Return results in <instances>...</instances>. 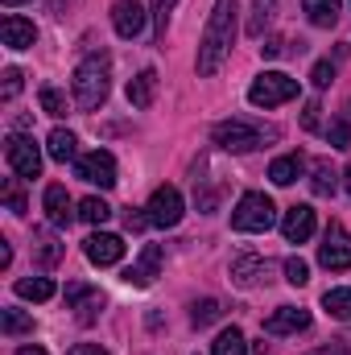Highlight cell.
<instances>
[{
  "instance_id": "6da1fadb",
  "label": "cell",
  "mask_w": 351,
  "mask_h": 355,
  "mask_svg": "<svg viewBox=\"0 0 351 355\" xmlns=\"http://www.w3.org/2000/svg\"><path fill=\"white\" fill-rule=\"evenodd\" d=\"M232 42H236V0H215L207 29H203V42H198V75L203 79L219 75V67L232 54Z\"/></svg>"
},
{
  "instance_id": "7a4b0ae2",
  "label": "cell",
  "mask_w": 351,
  "mask_h": 355,
  "mask_svg": "<svg viewBox=\"0 0 351 355\" xmlns=\"http://www.w3.org/2000/svg\"><path fill=\"white\" fill-rule=\"evenodd\" d=\"M71 91H75V103H79L83 112L103 107V99H108V91H112V58H108V50H91L87 58L75 67Z\"/></svg>"
},
{
  "instance_id": "3957f363",
  "label": "cell",
  "mask_w": 351,
  "mask_h": 355,
  "mask_svg": "<svg viewBox=\"0 0 351 355\" xmlns=\"http://www.w3.org/2000/svg\"><path fill=\"white\" fill-rule=\"evenodd\" d=\"M211 141L219 149H228V153H252V149H261L264 141H277V128H261L257 120L232 116V120H223V124L211 128Z\"/></svg>"
},
{
  "instance_id": "277c9868",
  "label": "cell",
  "mask_w": 351,
  "mask_h": 355,
  "mask_svg": "<svg viewBox=\"0 0 351 355\" xmlns=\"http://www.w3.org/2000/svg\"><path fill=\"white\" fill-rule=\"evenodd\" d=\"M277 223V207H273V198L261 194V190H248L236 207H232V227L236 232H268Z\"/></svg>"
},
{
  "instance_id": "5b68a950",
  "label": "cell",
  "mask_w": 351,
  "mask_h": 355,
  "mask_svg": "<svg viewBox=\"0 0 351 355\" xmlns=\"http://www.w3.org/2000/svg\"><path fill=\"white\" fill-rule=\"evenodd\" d=\"M289 99H298V79H289L281 71H264V75L252 79V87H248V103L252 107H281Z\"/></svg>"
},
{
  "instance_id": "8992f818",
  "label": "cell",
  "mask_w": 351,
  "mask_h": 355,
  "mask_svg": "<svg viewBox=\"0 0 351 355\" xmlns=\"http://www.w3.org/2000/svg\"><path fill=\"white\" fill-rule=\"evenodd\" d=\"M4 162H8V170L17 178H37L42 174V149L33 145V137L12 132V137L4 141Z\"/></svg>"
},
{
  "instance_id": "52a82bcc",
  "label": "cell",
  "mask_w": 351,
  "mask_h": 355,
  "mask_svg": "<svg viewBox=\"0 0 351 355\" xmlns=\"http://www.w3.org/2000/svg\"><path fill=\"white\" fill-rule=\"evenodd\" d=\"M318 265L331 268V272H343V268H351V236H348V227L331 223V227L323 232V244H318Z\"/></svg>"
},
{
  "instance_id": "ba28073f",
  "label": "cell",
  "mask_w": 351,
  "mask_h": 355,
  "mask_svg": "<svg viewBox=\"0 0 351 355\" xmlns=\"http://www.w3.org/2000/svg\"><path fill=\"white\" fill-rule=\"evenodd\" d=\"M182 194H178L174 186H157L153 190V198H149V207H145V215H149V223L153 227H178L182 223Z\"/></svg>"
},
{
  "instance_id": "9c48e42d",
  "label": "cell",
  "mask_w": 351,
  "mask_h": 355,
  "mask_svg": "<svg viewBox=\"0 0 351 355\" xmlns=\"http://www.w3.org/2000/svg\"><path fill=\"white\" fill-rule=\"evenodd\" d=\"M75 174L91 186H99V190H108V186H116V157L108 149H91L75 162Z\"/></svg>"
},
{
  "instance_id": "30bf717a",
  "label": "cell",
  "mask_w": 351,
  "mask_h": 355,
  "mask_svg": "<svg viewBox=\"0 0 351 355\" xmlns=\"http://www.w3.org/2000/svg\"><path fill=\"white\" fill-rule=\"evenodd\" d=\"M67 310H75V318H79L83 327H91V322L103 314V293L91 289V285H83V281H71V285H67Z\"/></svg>"
},
{
  "instance_id": "8fae6325",
  "label": "cell",
  "mask_w": 351,
  "mask_h": 355,
  "mask_svg": "<svg viewBox=\"0 0 351 355\" xmlns=\"http://www.w3.org/2000/svg\"><path fill=\"white\" fill-rule=\"evenodd\" d=\"M83 252H87L91 265H99V268L120 265V261H124V240H120V236H112V232H95V236H87Z\"/></svg>"
},
{
  "instance_id": "7c38bea8",
  "label": "cell",
  "mask_w": 351,
  "mask_h": 355,
  "mask_svg": "<svg viewBox=\"0 0 351 355\" xmlns=\"http://www.w3.org/2000/svg\"><path fill=\"white\" fill-rule=\"evenodd\" d=\"M162 261H166V252H162V244H145V252H141V261L137 265L124 268V285H132V289H145V285H153V277L162 272Z\"/></svg>"
},
{
  "instance_id": "4fadbf2b",
  "label": "cell",
  "mask_w": 351,
  "mask_h": 355,
  "mask_svg": "<svg viewBox=\"0 0 351 355\" xmlns=\"http://www.w3.org/2000/svg\"><path fill=\"white\" fill-rule=\"evenodd\" d=\"M314 227H318V219H314V207H306V202L289 207L285 219H281V236H285L289 244H306V240L314 236Z\"/></svg>"
},
{
  "instance_id": "5bb4252c",
  "label": "cell",
  "mask_w": 351,
  "mask_h": 355,
  "mask_svg": "<svg viewBox=\"0 0 351 355\" xmlns=\"http://www.w3.org/2000/svg\"><path fill=\"white\" fill-rule=\"evenodd\" d=\"M145 21H149V12H145L141 0H116L112 4V25H116L120 37H141Z\"/></svg>"
},
{
  "instance_id": "9a60e30c",
  "label": "cell",
  "mask_w": 351,
  "mask_h": 355,
  "mask_svg": "<svg viewBox=\"0 0 351 355\" xmlns=\"http://www.w3.org/2000/svg\"><path fill=\"white\" fill-rule=\"evenodd\" d=\"M268 261L264 257H257V252H240L236 261H232V281L240 285V289H257V285H264L268 281Z\"/></svg>"
},
{
  "instance_id": "2e32d148",
  "label": "cell",
  "mask_w": 351,
  "mask_h": 355,
  "mask_svg": "<svg viewBox=\"0 0 351 355\" xmlns=\"http://www.w3.org/2000/svg\"><path fill=\"white\" fill-rule=\"evenodd\" d=\"M306 327H310V310H302V306H277L264 318V335H298Z\"/></svg>"
},
{
  "instance_id": "e0dca14e",
  "label": "cell",
  "mask_w": 351,
  "mask_h": 355,
  "mask_svg": "<svg viewBox=\"0 0 351 355\" xmlns=\"http://www.w3.org/2000/svg\"><path fill=\"white\" fill-rule=\"evenodd\" d=\"M42 207H46V219H50L54 227H71V223H75V202H71L67 186L50 182V186H46V198H42Z\"/></svg>"
},
{
  "instance_id": "ac0fdd59",
  "label": "cell",
  "mask_w": 351,
  "mask_h": 355,
  "mask_svg": "<svg viewBox=\"0 0 351 355\" xmlns=\"http://www.w3.org/2000/svg\"><path fill=\"white\" fill-rule=\"evenodd\" d=\"M0 42H4L8 50H29V46L37 42V25L25 21V17H17V12H8V17L0 21Z\"/></svg>"
},
{
  "instance_id": "d6986e66",
  "label": "cell",
  "mask_w": 351,
  "mask_h": 355,
  "mask_svg": "<svg viewBox=\"0 0 351 355\" xmlns=\"http://www.w3.org/2000/svg\"><path fill=\"white\" fill-rule=\"evenodd\" d=\"M46 153H50L58 166L79 162V137H75L71 128H54V132H50V141H46Z\"/></svg>"
},
{
  "instance_id": "ffe728a7",
  "label": "cell",
  "mask_w": 351,
  "mask_h": 355,
  "mask_svg": "<svg viewBox=\"0 0 351 355\" xmlns=\"http://www.w3.org/2000/svg\"><path fill=\"white\" fill-rule=\"evenodd\" d=\"M302 170H306V157L302 153H285V157H277L268 166V178H273V186H293L302 178Z\"/></svg>"
},
{
  "instance_id": "44dd1931",
  "label": "cell",
  "mask_w": 351,
  "mask_h": 355,
  "mask_svg": "<svg viewBox=\"0 0 351 355\" xmlns=\"http://www.w3.org/2000/svg\"><path fill=\"white\" fill-rule=\"evenodd\" d=\"M302 8H306L310 25H318V29H331V25L339 21V8H343V0H302Z\"/></svg>"
},
{
  "instance_id": "7402d4cb",
  "label": "cell",
  "mask_w": 351,
  "mask_h": 355,
  "mask_svg": "<svg viewBox=\"0 0 351 355\" xmlns=\"http://www.w3.org/2000/svg\"><path fill=\"white\" fill-rule=\"evenodd\" d=\"M12 289H17V297H25V302H50V297L58 293L50 277H21Z\"/></svg>"
},
{
  "instance_id": "603a6c76",
  "label": "cell",
  "mask_w": 351,
  "mask_h": 355,
  "mask_svg": "<svg viewBox=\"0 0 351 355\" xmlns=\"http://www.w3.org/2000/svg\"><path fill=\"white\" fill-rule=\"evenodd\" d=\"M157 95V71H141L132 83H128V103L132 107H149Z\"/></svg>"
},
{
  "instance_id": "cb8c5ba5",
  "label": "cell",
  "mask_w": 351,
  "mask_h": 355,
  "mask_svg": "<svg viewBox=\"0 0 351 355\" xmlns=\"http://www.w3.org/2000/svg\"><path fill=\"white\" fill-rule=\"evenodd\" d=\"M273 17H277V0H252V8H248V37H264Z\"/></svg>"
},
{
  "instance_id": "d4e9b609",
  "label": "cell",
  "mask_w": 351,
  "mask_h": 355,
  "mask_svg": "<svg viewBox=\"0 0 351 355\" xmlns=\"http://www.w3.org/2000/svg\"><path fill=\"white\" fill-rule=\"evenodd\" d=\"M310 190H314L318 198H331V194L339 190V174L331 170V162H314V178H310Z\"/></svg>"
},
{
  "instance_id": "484cf974",
  "label": "cell",
  "mask_w": 351,
  "mask_h": 355,
  "mask_svg": "<svg viewBox=\"0 0 351 355\" xmlns=\"http://www.w3.org/2000/svg\"><path fill=\"white\" fill-rule=\"evenodd\" d=\"M211 355H248V343H244V335H240L236 327H228V331H219V335H215Z\"/></svg>"
},
{
  "instance_id": "4316f807",
  "label": "cell",
  "mask_w": 351,
  "mask_h": 355,
  "mask_svg": "<svg viewBox=\"0 0 351 355\" xmlns=\"http://www.w3.org/2000/svg\"><path fill=\"white\" fill-rule=\"evenodd\" d=\"M0 331L12 339V335H33V318L25 314V310H0Z\"/></svg>"
},
{
  "instance_id": "83f0119b",
  "label": "cell",
  "mask_w": 351,
  "mask_h": 355,
  "mask_svg": "<svg viewBox=\"0 0 351 355\" xmlns=\"http://www.w3.org/2000/svg\"><path fill=\"white\" fill-rule=\"evenodd\" d=\"M323 310H327L331 318L351 322V289H327V293H323Z\"/></svg>"
},
{
  "instance_id": "f1b7e54d",
  "label": "cell",
  "mask_w": 351,
  "mask_h": 355,
  "mask_svg": "<svg viewBox=\"0 0 351 355\" xmlns=\"http://www.w3.org/2000/svg\"><path fill=\"white\" fill-rule=\"evenodd\" d=\"M219 314H223V306L215 302V297H203V302H194L190 306V322L203 331V327H211V322H219Z\"/></svg>"
},
{
  "instance_id": "f546056e",
  "label": "cell",
  "mask_w": 351,
  "mask_h": 355,
  "mask_svg": "<svg viewBox=\"0 0 351 355\" xmlns=\"http://www.w3.org/2000/svg\"><path fill=\"white\" fill-rule=\"evenodd\" d=\"M0 194H4V202H8L12 215H25V211H29L25 190H21V178H4V182H0Z\"/></svg>"
},
{
  "instance_id": "4dcf8cb0",
  "label": "cell",
  "mask_w": 351,
  "mask_h": 355,
  "mask_svg": "<svg viewBox=\"0 0 351 355\" xmlns=\"http://www.w3.org/2000/svg\"><path fill=\"white\" fill-rule=\"evenodd\" d=\"M79 219L91 223V227H99V223L112 219V207H108L103 198H83V202H79Z\"/></svg>"
},
{
  "instance_id": "1f68e13d",
  "label": "cell",
  "mask_w": 351,
  "mask_h": 355,
  "mask_svg": "<svg viewBox=\"0 0 351 355\" xmlns=\"http://www.w3.org/2000/svg\"><path fill=\"white\" fill-rule=\"evenodd\" d=\"M178 0H149V17H153V37L166 42V25H170V12H174Z\"/></svg>"
},
{
  "instance_id": "d6a6232c",
  "label": "cell",
  "mask_w": 351,
  "mask_h": 355,
  "mask_svg": "<svg viewBox=\"0 0 351 355\" xmlns=\"http://www.w3.org/2000/svg\"><path fill=\"white\" fill-rule=\"evenodd\" d=\"M33 248H37V261H42L46 268L62 261V244H58V240H54L50 232H37V244H33Z\"/></svg>"
},
{
  "instance_id": "836d02e7",
  "label": "cell",
  "mask_w": 351,
  "mask_h": 355,
  "mask_svg": "<svg viewBox=\"0 0 351 355\" xmlns=\"http://www.w3.org/2000/svg\"><path fill=\"white\" fill-rule=\"evenodd\" d=\"M37 103H42V112H46V116H67V107H71V103H67V95H62L58 87H42Z\"/></svg>"
},
{
  "instance_id": "e575fe53",
  "label": "cell",
  "mask_w": 351,
  "mask_h": 355,
  "mask_svg": "<svg viewBox=\"0 0 351 355\" xmlns=\"http://www.w3.org/2000/svg\"><path fill=\"white\" fill-rule=\"evenodd\" d=\"M327 141H331V149H348V145H351V124H348V120H331Z\"/></svg>"
},
{
  "instance_id": "d590c367",
  "label": "cell",
  "mask_w": 351,
  "mask_h": 355,
  "mask_svg": "<svg viewBox=\"0 0 351 355\" xmlns=\"http://www.w3.org/2000/svg\"><path fill=\"white\" fill-rule=\"evenodd\" d=\"M285 281H289V285H306V281H310V265H306L302 257H289V261H285Z\"/></svg>"
},
{
  "instance_id": "8d00e7d4",
  "label": "cell",
  "mask_w": 351,
  "mask_h": 355,
  "mask_svg": "<svg viewBox=\"0 0 351 355\" xmlns=\"http://www.w3.org/2000/svg\"><path fill=\"white\" fill-rule=\"evenodd\" d=\"M310 83H314L318 91L331 87V83H335V67H331V62H314V71H310Z\"/></svg>"
},
{
  "instance_id": "74e56055",
  "label": "cell",
  "mask_w": 351,
  "mask_h": 355,
  "mask_svg": "<svg viewBox=\"0 0 351 355\" xmlns=\"http://www.w3.org/2000/svg\"><path fill=\"white\" fill-rule=\"evenodd\" d=\"M17 91H21V71H17V67H8V71H4V87H0V99L8 103V99H17Z\"/></svg>"
},
{
  "instance_id": "f35d334b",
  "label": "cell",
  "mask_w": 351,
  "mask_h": 355,
  "mask_svg": "<svg viewBox=\"0 0 351 355\" xmlns=\"http://www.w3.org/2000/svg\"><path fill=\"white\" fill-rule=\"evenodd\" d=\"M124 227H128V232H145V227H149V215H141V211H124Z\"/></svg>"
},
{
  "instance_id": "ab89813d",
  "label": "cell",
  "mask_w": 351,
  "mask_h": 355,
  "mask_svg": "<svg viewBox=\"0 0 351 355\" xmlns=\"http://www.w3.org/2000/svg\"><path fill=\"white\" fill-rule=\"evenodd\" d=\"M314 355H351V339H335L331 347H318Z\"/></svg>"
},
{
  "instance_id": "60d3db41",
  "label": "cell",
  "mask_w": 351,
  "mask_h": 355,
  "mask_svg": "<svg viewBox=\"0 0 351 355\" xmlns=\"http://www.w3.org/2000/svg\"><path fill=\"white\" fill-rule=\"evenodd\" d=\"M318 112H323L318 103H306V112H302V124H306V128H318Z\"/></svg>"
},
{
  "instance_id": "b9f144b4",
  "label": "cell",
  "mask_w": 351,
  "mask_h": 355,
  "mask_svg": "<svg viewBox=\"0 0 351 355\" xmlns=\"http://www.w3.org/2000/svg\"><path fill=\"white\" fill-rule=\"evenodd\" d=\"M71 355H108V352H103L99 343H75V347H71Z\"/></svg>"
},
{
  "instance_id": "7bdbcfd3",
  "label": "cell",
  "mask_w": 351,
  "mask_h": 355,
  "mask_svg": "<svg viewBox=\"0 0 351 355\" xmlns=\"http://www.w3.org/2000/svg\"><path fill=\"white\" fill-rule=\"evenodd\" d=\"M261 50H264V58H281L285 54V42H264Z\"/></svg>"
},
{
  "instance_id": "ee69618b",
  "label": "cell",
  "mask_w": 351,
  "mask_h": 355,
  "mask_svg": "<svg viewBox=\"0 0 351 355\" xmlns=\"http://www.w3.org/2000/svg\"><path fill=\"white\" fill-rule=\"evenodd\" d=\"M12 265V248H8V240H0V268Z\"/></svg>"
},
{
  "instance_id": "f6af8a7d",
  "label": "cell",
  "mask_w": 351,
  "mask_h": 355,
  "mask_svg": "<svg viewBox=\"0 0 351 355\" xmlns=\"http://www.w3.org/2000/svg\"><path fill=\"white\" fill-rule=\"evenodd\" d=\"M17 355H46V352H42V347H21Z\"/></svg>"
},
{
  "instance_id": "bcb514c9",
  "label": "cell",
  "mask_w": 351,
  "mask_h": 355,
  "mask_svg": "<svg viewBox=\"0 0 351 355\" xmlns=\"http://www.w3.org/2000/svg\"><path fill=\"white\" fill-rule=\"evenodd\" d=\"M343 178H348V194H351V166H348V170H343Z\"/></svg>"
},
{
  "instance_id": "7dc6e473",
  "label": "cell",
  "mask_w": 351,
  "mask_h": 355,
  "mask_svg": "<svg viewBox=\"0 0 351 355\" xmlns=\"http://www.w3.org/2000/svg\"><path fill=\"white\" fill-rule=\"evenodd\" d=\"M4 4H8V8H17V4H25V0H4Z\"/></svg>"
}]
</instances>
